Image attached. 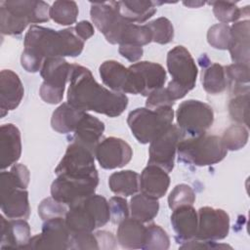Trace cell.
<instances>
[{
  "instance_id": "obj_1",
  "label": "cell",
  "mask_w": 250,
  "mask_h": 250,
  "mask_svg": "<svg viewBox=\"0 0 250 250\" xmlns=\"http://www.w3.org/2000/svg\"><path fill=\"white\" fill-rule=\"evenodd\" d=\"M67 103L83 111H95L117 117L128 105L125 94L113 92L100 85L89 68L73 63L69 73Z\"/></svg>"
},
{
  "instance_id": "obj_2",
  "label": "cell",
  "mask_w": 250,
  "mask_h": 250,
  "mask_svg": "<svg viewBox=\"0 0 250 250\" xmlns=\"http://www.w3.org/2000/svg\"><path fill=\"white\" fill-rule=\"evenodd\" d=\"M24 49L43 61L47 58L77 57L84 48V41L75 33L74 27L54 30L33 24L23 40Z\"/></svg>"
},
{
  "instance_id": "obj_3",
  "label": "cell",
  "mask_w": 250,
  "mask_h": 250,
  "mask_svg": "<svg viewBox=\"0 0 250 250\" xmlns=\"http://www.w3.org/2000/svg\"><path fill=\"white\" fill-rule=\"evenodd\" d=\"M29 170L23 164H14L0 174L1 211L8 219L26 220L30 214L28 192Z\"/></svg>"
},
{
  "instance_id": "obj_4",
  "label": "cell",
  "mask_w": 250,
  "mask_h": 250,
  "mask_svg": "<svg viewBox=\"0 0 250 250\" xmlns=\"http://www.w3.org/2000/svg\"><path fill=\"white\" fill-rule=\"evenodd\" d=\"M50 19V7L44 1L16 0L0 2V31L3 35H19L29 23Z\"/></svg>"
},
{
  "instance_id": "obj_5",
  "label": "cell",
  "mask_w": 250,
  "mask_h": 250,
  "mask_svg": "<svg viewBox=\"0 0 250 250\" xmlns=\"http://www.w3.org/2000/svg\"><path fill=\"white\" fill-rule=\"evenodd\" d=\"M179 161L194 165L209 166L221 162L228 150L221 137L216 135H201L198 137L183 138L177 147Z\"/></svg>"
},
{
  "instance_id": "obj_6",
  "label": "cell",
  "mask_w": 250,
  "mask_h": 250,
  "mask_svg": "<svg viewBox=\"0 0 250 250\" xmlns=\"http://www.w3.org/2000/svg\"><path fill=\"white\" fill-rule=\"evenodd\" d=\"M167 69L172 80L166 87L176 102L195 87L198 69L190 53L184 46H176L167 54Z\"/></svg>"
},
{
  "instance_id": "obj_7",
  "label": "cell",
  "mask_w": 250,
  "mask_h": 250,
  "mask_svg": "<svg viewBox=\"0 0 250 250\" xmlns=\"http://www.w3.org/2000/svg\"><path fill=\"white\" fill-rule=\"evenodd\" d=\"M174 120L173 107L149 109L138 107L129 112L127 124L140 144H150L166 131Z\"/></svg>"
},
{
  "instance_id": "obj_8",
  "label": "cell",
  "mask_w": 250,
  "mask_h": 250,
  "mask_svg": "<svg viewBox=\"0 0 250 250\" xmlns=\"http://www.w3.org/2000/svg\"><path fill=\"white\" fill-rule=\"evenodd\" d=\"M71 64L63 58H47L40 69L43 83L39 95L41 99L50 104H56L62 101L65 84L69 80Z\"/></svg>"
},
{
  "instance_id": "obj_9",
  "label": "cell",
  "mask_w": 250,
  "mask_h": 250,
  "mask_svg": "<svg viewBox=\"0 0 250 250\" xmlns=\"http://www.w3.org/2000/svg\"><path fill=\"white\" fill-rule=\"evenodd\" d=\"M177 126L183 135L198 137L206 134L214 122L213 108L206 103L188 100L180 104L176 111Z\"/></svg>"
},
{
  "instance_id": "obj_10",
  "label": "cell",
  "mask_w": 250,
  "mask_h": 250,
  "mask_svg": "<svg viewBox=\"0 0 250 250\" xmlns=\"http://www.w3.org/2000/svg\"><path fill=\"white\" fill-rule=\"evenodd\" d=\"M98 185L99 175L90 177L60 175L51 185V195L70 207L94 194Z\"/></svg>"
},
{
  "instance_id": "obj_11",
  "label": "cell",
  "mask_w": 250,
  "mask_h": 250,
  "mask_svg": "<svg viewBox=\"0 0 250 250\" xmlns=\"http://www.w3.org/2000/svg\"><path fill=\"white\" fill-rule=\"evenodd\" d=\"M128 93L147 97L151 92L162 88L167 74L164 67L156 62L143 61L128 67Z\"/></svg>"
},
{
  "instance_id": "obj_12",
  "label": "cell",
  "mask_w": 250,
  "mask_h": 250,
  "mask_svg": "<svg viewBox=\"0 0 250 250\" xmlns=\"http://www.w3.org/2000/svg\"><path fill=\"white\" fill-rule=\"evenodd\" d=\"M91 20L110 44H119L128 25L119 14L114 1L91 3Z\"/></svg>"
},
{
  "instance_id": "obj_13",
  "label": "cell",
  "mask_w": 250,
  "mask_h": 250,
  "mask_svg": "<svg viewBox=\"0 0 250 250\" xmlns=\"http://www.w3.org/2000/svg\"><path fill=\"white\" fill-rule=\"evenodd\" d=\"M57 176L90 177L98 175L95 166V152L85 146L71 141L64 155L55 169Z\"/></svg>"
},
{
  "instance_id": "obj_14",
  "label": "cell",
  "mask_w": 250,
  "mask_h": 250,
  "mask_svg": "<svg viewBox=\"0 0 250 250\" xmlns=\"http://www.w3.org/2000/svg\"><path fill=\"white\" fill-rule=\"evenodd\" d=\"M184 135L177 125L172 124L166 131L150 143L148 164L156 165L166 172H171L175 165V156L179 142Z\"/></svg>"
},
{
  "instance_id": "obj_15",
  "label": "cell",
  "mask_w": 250,
  "mask_h": 250,
  "mask_svg": "<svg viewBox=\"0 0 250 250\" xmlns=\"http://www.w3.org/2000/svg\"><path fill=\"white\" fill-rule=\"evenodd\" d=\"M71 234L64 217L46 220L41 233L30 238L23 249H70Z\"/></svg>"
},
{
  "instance_id": "obj_16",
  "label": "cell",
  "mask_w": 250,
  "mask_h": 250,
  "mask_svg": "<svg viewBox=\"0 0 250 250\" xmlns=\"http://www.w3.org/2000/svg\"><path fill=\"white\" fill-rule=\"evenodd\" d=\"M198 225L194 239L215 241L228 236L229 216L223 209L204 206L197 211Z\"/></svg>"
},
{
  "instance_id": "obj_17",
  "label": "cell",
  "mask_w": 250,
  "mask_h": 250,
  "mask_svg": "<svg viewBox=\"0 0 250 250\" xmlns=\"http://www.w3.org/2000/svg\"><path fill=\"white\" fill-rule=\"evenodd\" d=\"M133 156V150L129 144L116 137L103 139L97 146L95 157L100 166L111 170L127 165Z\"/></svg>"
},
{
  "instance_id": "obj_18",
  "label": "cell",
  "mask_w": 250,
  "mask_h": 250,
  "mask_svg": "<svg viewBox=\"0 0 250 250\" xmlns=\"http://www.w3.org/2000/svg\"><path fill=\"white\" fill-rule=\"evenodd\" d=\"M31 238L30 227L23 219L6 220L0 216V247L23 249Z\"/></svg>"
},
{
  "instance_id": "obj_19",
  "label": "cell",
  "mask_w": 250,
  "mask_h": 250,
  "mask_svg": "<svg viewBox=\"0 0 250 250\" xmlns=\"http://www.w3.org/2000/svg\"><path fill=\"white\" fill-rule=\"evenodd\" d=\"M24 95L22 83L17 73L11 69H3L0 73V111L4 117L8 111L21 104Z\"/></svg>"
},
{
  "instance_id": "obj_20",
  "label": "cell",
  "mask_w": 250,
  "mask_h": 250,
  "mask_svg": "<svg viewBox=\"0 0 250 250\" xmlns=\"http://www.w3.org/2000/svg\"><path fill=\"white\" fill-rule=\"evenodd\" d=\"M21 154V137L17 126L12 123L0 127V166L2 170L13 166Z\"/></svg>"
},
{
  "instance_id": "obj_21",
  "label": "cell",
  "mask_w": 250,
  "mask_h": 250,
  "mask_svg": "<svg viewBox=\"0 0 250 250\" xmlns=\"http://www.w3.org/2000/svg\"><path fill=\"white\" fill-rule=\"evenodd\" d=\"M250 21L244 20L236 21L230 26V43L229 51L233 63L249 65L250 51Z\"/></svg>"
},
{
  "instance_id": "obj_22",
  "label": "cell",
  "mask_w": 250,
  "mask_h": 250,
  "mask_svg": "<svg viewBox=\"0 0 250 250\" xmlns=\"http://www.w3.org/2000/svg\"><path fill=\"white\" fill-rule=\"evenodd\" d=\"M139 186L141 192L158 199L166 194L170 186V177L164 169L147 164L140 176Z\"/></svg>"
},
{
  "instance_id": "obj_23",
  "label": "cell",
  "mask_w": 250,
  "mask_h": 250,
  "mask_svg": "<svg viewBox=\"0 0 250 250\" xmlns=\"http://www.w3.org/2000/svg\"><path fill=\"white\" fill-rule=\"evenodd\" d=\"M171 224L177 234L178 242H186L195 238L198 216L192 205H185L173 210Z\"/></svg>"
},
{
  "instance_id": "obj_24",
  "label": "cell",
  "mask_w": 250,
  "mask_h": 250,
  "mask_svg": "<svg viewBox=\"0 0 250 250\" xmlns=\"http://www.w3.org/2000/svg\"><path fill=\"white\" fill-rule=\"evenodd\" d=\"M64 220L70 234L90 232L100 228L95 214L84 199L79 203L68 207Z\"/></svg>"
},
{
  "instance_id": "obj_25",
  "label": "cell",
  "mask_w": 250,
  "mask_h": 250,
  "mask_svg": "<svg viewBox=\"0 0 250 250\" xmlns=\"http://www.w3.org/2000/svg\"><path fill=\"white\" fill-rule=\"evenodd\" d=\"M104 131V124L97 117L85 112L79 121L71 141L79 143L95 152Z\"/></svg>"
},
{
  "instance_id": "obj_26",
  "label": "cell",
  "mask_w": 250,
  "mask_h": 250,
  "mask_svg": "<svg viewBox=\"0 0 250 250\" xmlns=\"http://www.w3.org/2000/svg\"><path fill=\"white\" fill-rule=\"evenodd\" d=\"M101 79L111 91L126 94L129 87V70L120 62L109 60L104 62L99 68Z\"/></svg>"
},
{
  "instance_id": "obj_27",
  "label": "cell",
  "mask_w": 250,
  "mask_h": 250,
  "mask_svg": "<svg viewBox=\"0 0 250 250\" xmlns=\"http://www.w3.org/2000/svg\"><path fill=\"white\" fill-rule=\"evenodd\" d=\"M121 17L131 23H143L156 13V2L144 0L114 1Z\"/></svg>"
},
{
  "instance_id": "obj_28",
  "label": "cell",
  "mask_w": 250,
  "mask_h": 250,
  "mask_svg": "<svg viewBox=\"0 0 250 250\" xmlns=\"http://www.w3.org/2000/svg\"><path fill=\"white\" fill-rule=\"evenodd\" d=\"M146 227L144 223L126 218L118 224L117 242L125 249H142L146 238Z\"/></svg>"
},
{
  "instance_id": "obj_29",
  "label": "cell",
  "mask_w": 250,
  "mask_h": 250,
  "mask_svg": "<svg viewBox=\"0 0 250 250\" xmlns=\"http://www.w3.org/2000/svg\"><path fill=\"white\" fill-rule=\"evenodd\" d=\"M85 112L75 108L68 103H62L53 112L51 126L56 132L61 134L72 133L75 131Z\"/></svg>"
},
{
  "instance_id": "obj_30",
  "label": "cell",
  "mask_w": 250,
  "mask_h": 250,
  "mask_svg": "<svg viewBox=\"0 0 250 250\" xmlns=\"http://www.w3.org/2000/svg\"><path fill=\"white\" fill-rule=\"evenodd\" d=\"M140 175L133 170H122L112 173L108 178L110 190L122 196L136 194L140 189Z\"/></svg>"
},
{
  "instance_id": "obj_31",
  "label": "cell",
  "mask_w": 250,
  "mask_h": 250,
  "mask_svg": "<svg viewBox=\"0 0 250 250\" xmlns=\"http://www.w3.org/2000/svg\"><path fill=\"white\" fill-rule=\"evenodd\" d=\"M130 211L132 218L142 223H148L158 214V199L150 197L143 192L136 193L130 200Z\"/></svg>"
},
{
  "instance_id": "obj_32",
  "label": "cell",
  "mask_w": 250,
  "mask_h": 250,
  "mask_svg": "<svg viewBox=\"0 0 250 250\" xmlns=\"http://www.w3.org/2000/svg\"><path fill=\"white\" fill-rule=\"evenodd\" d=\"M225 71L228 86L233 96L249 93V65L231 63L225 66Z\"/></svg>"
},
{
  "instance_id": "obj_33",
  "label": "cell",
  "mask_w": 250,
  "mask_h": 250,
  "mask_svg": "<svg viewBox=\"0 0 250 250\" xmlns=\"http://www.w3.org/2000/svg\"><path fill=\"white\" fill-rule=\"evenodd\" d=\"M203 89L211 95H218L223 93L227 87V77L225 66L219 63H210L202 74Z\"/></svg>"
},
{
  "instance_id": "obj_34",
  "label": "cell",
  "mask_w": 250,
  "mask_h": 250,
  "mask_svg": "<svg viewBox=\"0 0 250 250\" xmlns=\"http://www.w3.org/2000/svg\"><path fill=\"white\" fill-rule=\"evenodd\" d=\"M213 7L215 18L222 23L236 22L242 16L249 15V7L238 8L236 3L229 1H213L209 2Z\"/></svg>"
},
{
  "instance_id": "obj_35",
  "label": "cell",
  "mask_w": 250,
  "mask_h": 250,
  "mask_svg": "<svg viewBox=\"0 0 250 250\" xmlns=\"http://www.w3.org/2000/svg\"><path fill=\"white\" fill-rule=\"evenodd\" d=\"M78 6L74 1H55L50 8V18L61 25H71L76 21Z\"/></svg>"
},
{
  "instance_id": "obj_36",
  "label": "cell",
  "mask_w": 250,
  "mask_h": 250,
  "mask_svg": "<svg viewBox=\"0 0 250 250\" xmlns=\"http://www.w3.org/2000/svg\"><path fill=\"white\" fill-rule=\"evenodd\" d=\"M249 132L246 126L233 124L227 128L221 137L224 146L227 150H239L244 147L248 142Z\"/></svg>"
},
{
  "instance_id": "obj_37",
  "label": "cell",
  "mask_w": 250,
  "mask_h": 250,
  "mask_svg": "<svg viewBox=\"0 0 250 250\" xmlns=\"http://www.w3.org/2000/svg\"><path fill=\"white\" fill-rule=\"evenodd\" d=\"M170 246V238L167 232L158 225L150 224L146 227V238L142 249L167 250Z\"/></svg>"
},
{
  "instance_id": "obj_38",
  "label": "cell",
  "mask_w": 250,
  "mask_h": 250,
  "mask_svg": "<svg viewBox=\"0 0 250 250\" xmlns=\"http://www.w3.org/2000/svg\"><path fill=\"white\" fill-rule=\"evenodd\" d=\"M146 25L149 28L152 41L161 45L170 43L174 38V27L172 22L164 17L155 19Z\"/></svg>"
},
{
  "instance_id": "obj_39",
  "label": "cell",
  "mask_w": 250,
  "mask_h": 250,
  "mask_svg": "<svg viewBox=\"0 0 250 250\" xmlns=\"http://www.w3.org/2000/svg\"><path fill=\"white\" fill-rule=\"evenodd\" d=\"M249 93L235 95L229 103V113L231 120L248 127Z\"/></svg>"
},
{
  "instance_id": "obj_40",
  "label": "cell",
  "mask_w": 250,
  "mask_h": 250,
  "mask_svg": "<svg viewBox=\"0 0 250 250\" xmlns=\"http://www.w3.org/2000/svg\"><path fill=\"white\" fill-rule=\"evenodd\" d=\"M207 41L215 49H229L230 43V26L222 22L212 25L207 32Z\"/></svg>"
},
{
  "instance_id": "obj_41",
  "label": "cell",
  "mask_w": 250,
  "mask_h": 250,
  "mask_svg": "<svg viewBox=\"0 0 250 250\" xmlns=\"http://www.w3.org/2000/svg\"><path fill=\"white\" fill-rule=\"evenodd\" d=\"M195 201V193L190 186L177 185L168 196V206L171 210L185 205H192Z\"/></svg>"
},
{
  "instance_id": "obj_42",
  "label": "cell",
  "mask_w": 250,
  "mask_h": 250,
  "mask_svg": "<svg viewBox=\"0 0 250 250\" xmlns=\"http://www.w3.org/2000/svg\"><path fill=\"white\" fill-rule=\"evenodd\" d=\"M67 211L68 206L55 199L53 196L44 198L38 206V215L43 221L53 218L65 217Z\"/></svg>"
},
{
  "instance_id": "obj_43",
  "label": "cell",
  "mask_w": 250,
  "mask_h": 250,
  "mask_svg": "<svg viewBox=\"0 0 250 250\" xmlns=\"http://www.w3.org/2000/svg\"><path fill=\"white\" fill-rule=\"evenodd\" d=\"M175 101L166 88H159L151 92L146 99V107L149 109H159L164 107H173Z\"/></svg>"
},
{
  "instance_id": "obj_44",
  "label": "cell",
  "mask_w": 250,
  "mask_h": 250,
  "mask_svg": "<svg viewBox=\"0 0 250 250\" xmlns=\"http://www.w3.org/2000/svg\"><path fill=\"white\" fill-rule=\"evenodd\" d=\"M110 221L113 224H119L129 216L128 202L124 197L113 196L108 200Z\"/></svg>"
},
{
  "instance_id": "obj_45",
  "label": "cell",
  "mask_w": 250,
  "mask_h": 250,
  "mask_svg": "<svg viewBox=\"0 0 250 250\" xmlns=\"http://www.w3.org/2000/svg\"><path fill=\"white\" fill-rule=\"evenodd\" d=\"M70 249H99L95 233L90 231L71 234Z\"/></svg>"
},
{
  "instance_id": "obj_46",
  "label": "cell",
  "mask_w": 250,
  "mask_h": 250,
  "mask_svg": "<svg viewBox=\"0 0 250 250\" xmlns=\"http://www.w3.org/2000/svg\"><path fill=\"white\" fill-rule=\"evenodd\" d=\"M43 60L40 59L39 57L33 55L32 53L23 50L21 53V66L30 73H34L37 72L41 69L42 64H43Z\"/></svg>"
},
{
  "instance_id": "obj_47",
  "label": "cell",
  "mask_w": 250,
  "mask_h": 250,
  "mask_svg": "<svg viewBox=\"0 0 250 250\" xmlns=\"http://www.w3.org/2000/svg\"><path fill=\"white\" fill-rule=\"evenodd\" d=\"M185 244L181 245V249H224V248H229L231 249V246L228 244H220L216 243L214 241H206V240H189L184 242Z\"/></svg>"
},
{
  "instance_id": "obj_48",
  "label": "cell",
  "mask_w": 250,
  "mask_h": 250,
  "mask_svg": "<svg viewBox=\"0 0 250 250\" xmlns=\"http://www.w3.org/2000/svg\"><path fill=\"white\" fill-rule=\"evenodd\" d=\"M119 54L131 62H138L143 57V47L135 45H119Z\"/></svg>"
},
{
  "instance_id": "obj_49",
  "label": "cell",
  "mask_w": 250,
  "mask_h": 250,
  "mask_svg": "<svg viewBox=\"0 0 250 250\" xmlns=\"http://www.w3.org/2000/svg\"><path fill=\"white\" fill-rule=\"evenodd\" d=\"M99 249H114L116 247V239L110 231L99 230L95 232Z\"/></svg>"
},
{
  "instance_id": "obj_50",
  "label": "cell",
  "mask_w": 250,
  "mask_h": 250,
  "mask_svg": "<svg viewBox=\"0 0 250 250\" xmlns=\"http://www.w3.org/2000/svg\"><path fill=\"white\" fill-rule=\"evenodd\" d=\"M74 30L77 36L83 41H86L87 39L92 37L95 32L94 26L88 21H81L77 22L74 26Z\"/></svg>"
},
{
  "instance_id": "obj_51",
  "label": "cell",
  "mask_w": 250,
  "mask_h": 250,
  "mask_svg": "<svg viewBox=\"0 0 250 250\" xmlns=\"http://www.w3.org/2000/svg\"><path fill=\"white\" fill-rule=\"evenodd\" d=\"M184 5L188 6V7H190V8H198L200 6H203L205 4V2H200V1H184L183 2Z\"/></svg>"
}]
</instances>
